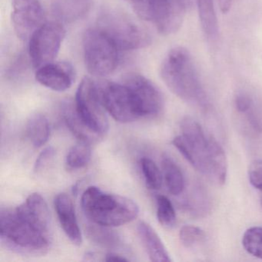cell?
<instances>
[{
  "mask_svg": "<svg viewBox=\"0 0 262 262\" xmlns=\"http://www.w3.org/2000/svg\"><path fill=\"white\" fill-rule=\"evenodd\" d=\"M208 161L210 176L221 185L225 184L228 176V160L223 148L212 136H209Z\"/></svg>",
  "mask_w": 262,
  "mask_h": 262,
  "instance_id": "d6986e66",
  "label": "cell"
},
{
  "mask_svg": "<svg viewBox=\"0 0 262 262\" xmlns=\"http://www.w3.org/2000/svg\"><path fill=\"white\" fill-rule=\"evenodd\" d=\"M75 104L79 116L92 130L101 136L108 133L106 110L101 99L99 85L93 79H82L76 92Z\"/></svg>",
  "mask_w": 262,
  "mask_h": 262,
  "instance_id": "52a82bcc",
  "label": "cell"
},
{
  "mask_svg": "<svg viewBox=\"0 0 262 262\" xmlns=\"http://www.w3.org/2000/svg\"><path fill=\"white\" fill-rule=\"evenodd\" d=\"M98 27L113 41L119 51L139 50L151 43L149 34L122 13H104L99 19Z\"/></svg>",
  "mask_w": 262,
  "mask_h": 262,
  "instance_id": "8992f818",
  "label": "cell"
},
{
  "mask_svg": "<svg viewBox=\"0 0 262 262\" xmlns=\"http://www.w3.org/2000/svg\"><path fill=\"white\" fill-rule=\"evenodd\" d=\"M61 115L67 128L79 139V142L91 145L102 137L95 133L84 122L76 110V104L75 102L73 103V101L66 100L62 102Z\"/></svg>",
  "mask_w": 262,
  "mask_h": 262,
  "instance_id": "9a60e30c",
  "label": "cell"
},
{
  "mask_svg": "<svg viewBox=\"0 0 262 262\" xmlns=\"http://www.w3.org/2000/svg\"><path fill=\"white\" fill-rule=\"evenodd\" d=\"M66 29L60 22L46 23L30 39L29 55L36 70L54 62L65 39Z\"/></svg>",
  "mask_w": 262,
  "mask_h": 262,
  "instance_id": "ba28073f",
  "label": "cell"
},
{
  "mask_svg": "<svg viewBox=\"0 0 262 262\" xmlns=\"http://www.w3.org/2000/svg\"><path fill=\"white\" fill-rule=\"evenodd\" d=\"M123 83L133 94L142 117H153L162 112L163 97L149 79L142 75L131 73L126 76Z\"/></svg>",
  "mask_w": 262,
  "mask_h": 262,
  "instance_id": "30bf717a",
  "label": "cell"
},
{
  "mask_svg": "<svg viewBox=\"0 0 262 262\" xmlns=\"http://www.w3.org/2000/svg\"><path fill=\"white\" fill-rule=\"evenodd\" d=\"M93 0H53V13L61 22L71 24L85 17Z\"/></svg>",
  "mask_w": 262,
  "mask_h": 262,
  "instance_id": "e0dca14e",
  "label": "cell"
},
{
  "mask_svg": "<svg viewBox=\"0 0 262 262\" xmlns=\"http://www.w3.org/2000/svg\"><path fill=\"white\" fill-rule=\"evenodd\" d=\"M260 203H261V205H262V199H261V201H260Z\"/></svg>",
  "mask_w": 262,
  "mask_h": 262,
  "instance_id": "d590c367",
  "label": "cell"
},
{
  "mask_svg": "<svg viewBox=\"0 0 262 262\" xmlns=\"http://www.w3.org/2000/svg\"><path fill=\"white\" fill-rule=\"evenodd\" d=\"M74 78V69L68 62H51L38 69L36 73L39 83L56 92L69 90Z\"/></svg>",
  "mask_w": 262,
  "mask_h": 262,
  "instance_id": "7c38bea8",
  "label": "cell"
},
{
  "mask_svg": "<svg viewBox=\"0 0 262 262\" xmlns=\"http://www.w3.org/2000/svg\"><path fill=\"white\" fill-rule=\"evenodd\" d=\"M98 85L102 104L115 120L129 123L142 117L133 94L123 82H103Z\"/></svg>",
  "mask_w": 262,
  "mask_h": 262,
  "instance_id": "9c48e42d",
  "label": "cell"
},
{
  "mask_svg": "<svg viewBox=\"0 0 262 262\" xmlns=\"http://www.w3.org/2000/svg\"><path fill=\"white\" fill-rule=\"evenodd\" d=\"M182 136L199 154L208 160L209 137H207L200 124L193 118L186 116L181 122Z\"/></svg>",
  "mask_w": 262,
  "mask_h": 262,
  "instance_id": "ac0fdd59",
  "label": "cell"
},
{
  "mask_svg": "<svg viewBox=\"0 0 262 262\" xmlns=\"http://www.w3.org/2000/svg\"><path fill=\"white\" fill-rule=\"evenodd\" d=\"M0 237L3 246L19 254H43L50 245V235L23 217L16 208L1 209Z\"/></svg>",
  "mask_w": 262,
  "mask_h": 262,
  "instance_id": "3957f363",
  "label": "cell"
},
{
  "mask_svg": "<svg viewBox=\"0 0 262 262\" xmlns=\"http://www.w3.org/2000/svg\"><path fill=\"white\" fill-rule=\"evenodd\" d=\"M234 103L237 111L240 113H246L252 105V99L246 93H238L236 96Z\"/></svg>",
  "mask_w": 262,
  "mask_h": 262,
  "instance_id": "4dcf8cb0",
  "label": "cell"
},
{
  "mask_svg": "<svg viewBox=\"0 0 262 262\" xmlns=\"http://www.w3.org/2000/svg\"><path fill=\"white\" fill-rule=\"evenodd\" d=\"M242 245L248 254L262 259V228L251 227L245 231Z\"/></svg>",
  "mask_w": 262,
  "mask_h": 262,
  "instance_id": "d4e9b609",
  "label": "cell"
},
{
  "mask_svg": "<svg viewBox=\"0 0 262 262\" xmlns=\"http://www.w3.org/2000/svg\"><path fill=\"white\" fill-rule=\"evenodd\" d=\"M197 7L205 36L208 40H216L219 36V24L213 0H198Z\"/></svg>",
  "mask_w": 262,
  "mask_h": 262,
  "instance_id": "ffe728a7",
  "label": "cell"
},
{
  "mask_svg": "<svg viewBox=\"0 0 262 262\" xmlns=\"http://www.w3.org/2000/svg\"><path fill=\"white\" fill-rule=\"evenodd\" d=\"M56 155V151L53 147H47L39 154L36 159L34 165V171L36 173L42 171L46 167L48 166Z\"/></svg>",
  "mask_w": 262,
  "mask_h": 262,
  "instance_id": "f546056e",
  "label": "cell"
},
{
  "mask_svg": "<svg viewBox=\"0 0 262 262\" xmlns=\"http://www.w3.org/2000/svg\"><path fill=\"white\" fill-rule=\"evenodd\" d=\"M126 1H128V2L131 3V2H132V1H133V0H126Z\"/></svg>",
  "mask_w": 262,
  "mask_h": 262,
  "instance_id": "e575fe53",
  "label": "cell"
},
{
  "mask_svg": "<svg viewBox=\"0 0 262 262\" xmlns=\"http://www.w3.org/2000/svg\"><path fill=\"white\" fill-rule=\"evenodd\" d=\"M161 77L170 91L189 103L204 105L205 94L189 52L176 47L168 52L160 69Z\"/></svg>",
  "mask_w": 262,
  "mask_h": 262,
  "instance_id": "6da1fadb",
  "label": "cell"
},
{
  "mask_svg": "<svg viewBox=\"0 0 262 262\" xmlns=\"http://www.w3.org/2000/svg\"><path fill=\"white\" fill-rule=\"evenodd\" d=\"M248 173L252 186L262 191V161H253L248 167Z\"/></svg>",
  "mask_w": 262,
  "mask_h": 262,
  "instance_id": "f1b7e54d",
  "label": "cell"
},
{
  "mask_svg": "<svg viewBox=\"0 0 262 262\" xmlns=\"http://www.w3.org/2000/svg\"><path fill=\"white\" fill-rule=\"evenodd\" d=\"M234 0H219V7L222 13H227L232 6Z\"/></svg>",
  "mask_w": 262,
  "mask_h": 262,
  "instance_id": "d6a6232c",
  "label": "cell"
},
{
  "mask_svg": "<svg viewBox=\"0 0 262 262\" xmlns=\"http://www.w3.org/2000/svg\"><path fill=\"white\" fill-rule=\"evenodd\" d=\"M205 238V234L203 230L194 225H185L181 228L179 232L181 243L186 248H191L200 244Z\"/></svg>",
  "mask_w": 262,
  "mask_h": 262,
  "instance_id": "83f0119b",
  "label": "cell"
},
{
  "mask_svg": "<svg viewBox=\"0 0 262 262\" xmlns=\"http://www.w3.org/2000/svg\"><path fill=\"white\" fill-rule=\"evenodd\" d=\"M131 4L137 16L154 24L162 35L177 32L189 10L185 0H133Z\"/></svg>",
  "mask_w": 262,
  "mask_h": 262,
  "instance_id": "277c9868",
  "label": "cell"
},
{
  "mask_svg": "<svg viewBox=\"0 0 262 262\" xmlns=\"http://www.w3.org/2000/svg\"><path fill=\"white\" fill-rule=\"evenodd\" d=\"M27 134L35 148H40L45 145L50 136L48 119L40 113L30 116L27 124Z\"/></svg>",
  "mask_w": 262,
  "mask_h": 262,
  "instance_id": "44dd1931",
  "label": "cell"
},
{
  "mask_svg": "<svg viewBox=\"0 0 262 262\" xmlns=\"http://www.w3.org/2000/svg\"><path fill=\"white\" fill-rule=\"evenodd\" d=\"M157 219L165 228H171L176 223V213L171 201L164 195L157 197Z\"/></svg>",
  "mask_w": 262,
  "mask_h": 262,
  "instance_id": "4316f807",
  "label": "cell"
},
{
  "mask_svg": "<svg viewBox=\"0 0 262 262\" xmlns=\"http://www.w3.org/2000/svg\"><path fill=\"white\" fill-rule=\"evenodd\" d=\"M16 211L42 232L50 235L51 214L45 199L38 193L28 196L25 202L16 207Z\"/></svg>",
  "mask_w": 262,
  "mask_h": 262,
  "instance_id": "4fadbf2b",
  "label": "cell"
},
{
  "mask_svg": "<svg viewBox=\"0 0 262 262\" xmlns=\"http://www.w3.org/2000/svg\"><path fill=\"white\" fill-rule=\"evenodd\" d=\"M140 165L147 187L151 190L160 189L162 185V176L157 165L146 157L141 159Z\"/></svg>",
  "mask_w": 262,
  "mask_h": 262,
  "instance_id": "484cf974",
  "label": "cell"
},
{
  "mask_svg": "<svg viewBox=\"0 0 262 262\" xmlns=\"http://www.w3.org/2000/svg\"><path fill=\"white\" fill-rule=\"evenodd\" d=\"M162 171L168 191L173 195H179L185 188V179L182 170L171 157L165 156L162 161Z\"/></svg>",
  "mask_w": 262,
  "mask_h": 262,
  "instance_id": "7402d4cb",
  "label": "cell"
},
{
  "mask_svg": "<svg viewBox=\"0 0 262 262\" xmlns=\"http://www.w3.org/2000/svg\"><path fill=\"white\" fill-rule=\"evenodd\" d=\"M82 211L93 223L102 226L118 227L133 222L139 208L132 199L110 194L96 186L89 187L81 199Z\"/></svg>",
  "mask_w": 262,
  "mask_h": 262,
  "instance_id": "7a4b0ae2",
  "label": "cell"
},
{
  "mask_svg": "<svg viewBox=\"0 0 262 262\" xmlns=\"http://www.w3.org/2000/svg\"><path fill=\"white\" fill-rule=\"evenodd\" d=\"M13 29L21 40H29L43 24L44 11L39 0H13Z\"/></svg>",
  "mask_w": 262,
  "mask_h": 262,
  "instance_id": "8fae6325",
  "label": "cell"
},
{
  "mask_svg": "<svg viewBox=\"0 0 262 262\" xmlns=\"http://www.w3.org/2000/svg\"><path fill=\"white\" fill-rule=\"evenodd\" d=\"M91 156L90 144L79 142L70 148L66 158V163L72 169H79L90 162Z\"/></svg>",
  "mask_w": 262,
  "mask_h": 262,
  "instance_id": "cb8c5ba5",
  "label": "cell"
},
{
  "mask_svg": "<svg viewBox=\"0 0 262 262\" xmlns=\"http://www.w3.org/2000/svg\"><path fill=\"white\" fill-rule=\"evenodd\" d=\"M119 50L99 27L89 29L83 36L85 67L95 76H108L119 65Z\"/></svg>",
  "mask_w": 262,
  "mask_h": 262,
  "instance_id": "5b68a950",
  "label": "cell"
},
{
  "mask_svg": "<svg viewBox=\"0 0 262 262\" xmlns=\"http://www.w3.org/2000/svg\"><path fill=\"white\" fill-rule=\"evenodd\" d=\"M86 234L92 242L108 249H116L122 245L120 237L108 227L93 223L86 228Z\"/></svg>",
  "mask_w": 262,
  "mask_h": 262,
  "instance_id": "603a6c76",
  "label": "cell"
},
{
  "mask_svg": "<svg viewBox=\"0 0 262 262\" xmlns=\"http://www.w3.org/2000/svg\"><path fill=\"white\" fill-rule=\"evenodd\" d=\"M138 234L148 253L151 261H171L169 254L154 228L145 222H141L137 227Z\"/></svg>",
  "mask_w": 262,
  "mask_h": 262,
  "instance_id": "2e32d148",
  "label": "cell"
},
{
  "mask_svg": "<svg viewBox=\"0 0 262 262\" xmlns=\"http://www.w3.org/2000/svg\"><path fill=\"white\" fill-rule=\"evenodd\" d=\"M104 260L107 262L110 261H117V262H123L128 261V259L124 256L121 255V254H117L116 252H110L105 256Z\"/></svg>",
  "mask_w": 262,
  "mask_h": 262,
  "instance_id": "1f68e13d",
  "label": "cell"
},
{
  "mask_svg": "<svg viewBox=\"0 0 262 262\" xmlns=\"http://www.w3.org/2000/svg\"><path fill=\"white\" fill-rule=\"evenodd\" d=\"M54 205L64 232L72 243L75 245H81L82 243V232L71 198L66 193H61L55 198Z\"/></svg>",
  "mask_w": 262,
  "mask_h": 262,
  "instance_id": "5bb4252c",
  "label": "cell"
},
{
  "mask_svg": "<svg viewBox=\"0 0 262 262\" xmlns=\"http://www.w3.org/2000/svg\"><path fill=\"white\" fill-rule=\"evenodd\" d=\"M96 254L93 252H87L85 253V256H84V260H96Z\"/></svg>",
  "mask_w": 262,
  "mask_h": 262,
  "instance_id": "836d02e7",
  "label": "cell"
}]
</instances>
